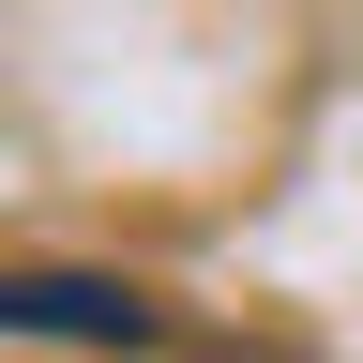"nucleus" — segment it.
I'll use <instances>...</instances> for the list:
<instances>
[{
	"label": "nucleus",
	"mask_w": 363,
	"mask_h": 363,
	"mask_svg": "<svg viewBox=\"0 0 363 363\" xmlns=\"http://www.w3.org/2000/svg\"><path fill=\"white\" fill-rule=\"evenodd\" d=\"M0 333H45V348H182V318L152 288H106V272H0Z\"/></svg>",
	"instance_id": "f257e3e1"
}]
</instances>
